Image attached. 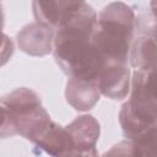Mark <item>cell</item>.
<instances>
[{"mask_svg":"<svg viewBox=\"0 0 157 157\" xmlns=\"http://www.w3.org/2000/svg\"><path fill=\"white\" fill-rule=\"evenodd\" d=\"M102 157H140V153L131 140H123L110 147Z\"/></svg>","mask_w":157,"mask_h":157,"instance_id":"cell-13","label":"cell"},{"mask_svg":"<svg viewBox=\"0 0 157 157\" xmlns=\"http://www.w3.org/2000/svg\"><path fill=\"white\" fill-rule=\"evenodd\" d=\"M97 18L93 7L85 2L77 15L55 33L54 59L70 78L98 81L104 64L92 44Z\"/></svg>","mask_w":157,"mask_h":157,"instance_id":"cell-1","label":"cell"},{"mask_svg":"<svg viewBox=\"0 0 157 157\" xmlns=\"http://www.w3.org/2000/svg\"><path fill=\"white\" fill-rule=\"evenodd\" d=\"M75 151H88L96 148L97 141L99 139V123L92 115H81L72 120L67 126Z\"/></svg>","mask_w":157,"mask_h":157,"instance_id":"cell-10","label":"cell"},{"mask_svg":"<svg viewBox=\"0 0 157 157\" xmlns=\"http://www.w3.org/2000/svg\"><path fill=\"white\" fill-rule=\"evenodd\" d=\"M150 9H151V13L157 16V1H151L150 2Z\"/></svg>","mask_w":157,"mask_h":157,"instance_id":"cell-16","label":"cell"},{"mask_svg":"<svg viewBox=\"0 0 157 157\" xmlns=\"http://www.w3.org/2000/svg\"><path fill=\"white\" fill-rule=\"evenodd\" d=\"M130 63L135 70H147L157 66V43L148 34H139L134 39Z\"/></svg>","mask_w":157,"mask_h":157,"instance_id":"cell-11","label":"cell"},{"mask_svg":"<svg viewBox=\"0 0 157 157\" xmlns=\"http://www.w3.org/2000/svg\"><path fill=\"white\" fill-rule=\"evenodd\" d=\"M36 145L52 157H70L75 151L74 141L66 128L52 121Z\"/></svg>","mask_w":157,"mask_h":157,"instance_id":"cell-9","label":"cell"},{"mask_svg":"<svg viewBox=\"0 0 157 157\" xmlns=\"http://www.w3.org/2000/svg\"><path fill=\"white\" fill-rule=\"evenodd\" d=\"M136 27L139 34H148L157 43V16L148 15L144 17H139L136 20Z\"/></svg>","mask_w":157,"mask_h":157,"instance_id":"cell-14","label":"cell"},{"mask_svg":"<svg viewBox=\"0 0 157 157\" xmlns=\"http://www.w3.org/2000/svg\"><path fill=\"white\" fill-rule=\"evenodd\" d=\"M70 157H99V156H98L97 148H93L88 151H76Z\"/></svg>","mask_w":157,"mask_h":157,"instance_id":"cell-15","label":"cell"},{"mask_svg":"<svg viewBox=\"0 0 157 157\" xmlns=\"http://www.w3.org/2000/svg\"><path fill=\"white\" fill-rule=\"evenodd\" d=\"M40 97L32 90L21 87L1 98V137L21 135L36 144L52 124Z\"/></svg>","mask_w":157,"mask_h":157,"instance_id":"cell-3","label":"cell"},{"mask_svg":"<svg viewBox=\"0 0 157 157\" xmlns=\"http://www.w3.org/2000/svg\"><path fill=\"white\" fill-rule=\"evenodd\" d=\"M140 157H157V124L134 140Z\"/></svg>","mask_w":157,"mask_h":157,"instance_id":"cell-12","label":"cell"},{"mask_svg":"<svg viewBox=\"0 0 157 157\" xmlns=\"http://www.w3.org/2000/svg\"><path fill=\"white\" fill-rule=\"evenodd\" d=\"M101 91L98 81L69 78L66 83V101L76 110H88L99 101Z\"/></svg>","mask_w":157,"mask_h":157,"instance_id":"cell-8","label":"cell"},{"mask_svg":"<svg viewBox=\"0 0 157 157\" xmlns=\"http://www.w3.org/2000/svg\"><path fill=\"white\" fill-rule=\"evenodd\" d=\"M136 18L130 6L110 2L103 7L97 18L92 44L104 65H128Z\"/></svg>","mask_w":157,"mask_h":157,"instance_id":"cell-2","label":"cell"},{"mask_svg":"<svg viewBox=\"0 0 157 157\" xmlns=\"http://www.w3.org/2000/svg\"><path fill=\"white\" fill-rule=\"evenodd\" d=\"M54 37L52 28L34 22L25 26L17 33V43L22 52L34 56H43L54 49Z\"/></svg>","mask_w":157,"mask_h":157,"instance_id":"cell-6","label":"cell"},{"mask_svg":"<svg viewBox=\"0 0 157 157\" xmlns=\"http://www.w3.org/2000/svg\"><path fill=\"white\" fill-rule=\"evenodd\" d=\"M131 93L121 105L119 123L124 136L134 141L157 124V66L134 70Z\"/></svg>","mask_w":157,"mask_h":157,"instance_id":"cell-4","label":"cell"},{"mask_svg":"<svg viewBox=\"0 0 157 157\" xmlns=\"http://www.w3.org/2000/svg\"><path fill=\"white\" fill-rule=\"evenodd\" d=\"M99 91L112 99H123L131 88L129 65L108 64L104 65L98 76Z\"/></svg>","mask_w":157,"mask_h":157,"instance_id":"cell-7","label":"cell"},{"mask_svg":"<svg viewBox=\"0 0 157 157\" xmlns=\"http://www.w3.org/2000/svg\"><path fill=\"white\" fill-rule=\"evenodd\" d=\"M85 1H33V15L38 23L52 29L65 27L81 10Z\"/></svg>","mask_w":157,"mask_h":157,"instance_id":"cell-5","label":"cell"}]
</instances>
